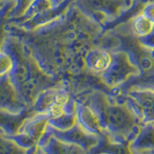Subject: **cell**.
Here are the masks:
<instances>
[{"label":"cell","instance_id":"1","mask_svg":"<svg viewBox=\"0 0 154 154\" xmlns=\"http://www.w3.org/2000/svg\"><path fill=\"white\" fill-rule=\"evenodd\" d=\"M2 49L13 58V67L8 74L27 107L46 89L60 85L59 79L47 74L24 43L16 36L6 38Z\"/></svg>","mask_w":154,"mask_h":154},{"label":"cell","instance_id":"2","mask_svg":"<svg viewBox=\"0 0 154 154\" xmlns=\"http://www.w3.org/2000/svg\"><path fill=\"white\" fill-rule=\"evenodd\" d=\"M88 105L98 116L104 131L117 140L132 141L143 125L126 103L112 102L103 94H93Z\"/></svg>","mask_w":154,"mask_h":154},{"label":"cell","instance_id":"3","mask_svg":"<svg viewBox=\"0 0 154 154\" xmlns=\"http://www.w3.org/2000/svg\"><path fill=\"white\" fill-rule=\"evenodd\" d=\"M134 0H75L79 8L101 27L110 25L131 8Z\"/></svg>","mask_w":154,"mask_h":154},{"label":"cell","instance_id":"4","mask_svg":"<svg viewBox=\"0 0 154 154\" xmlns=\"http://www.w3.org/2000/svg\"><path fill=\"white\" fill-rule=\"evenodd\" d=\"M140 73L141 69L131 54L119 50L112 52V63L100 76L106 86L117 88Z\"/></svg>","mask_w":154,"mask_h":154},{"label":"cell","instance_id":"5","mask_svg":"<svg viewBox=\"0 0 154 154\" xmlns=\"http://www.w3.org/2000/svg\"><path fill=\"white\" fill-rule=\"evenodd\" d=\"M125 103L141 124H154V88H133Z\"/></svg>","mask_w":154,"mask_h":154},{"label":"cell","instance_id":"6","mask_svg":"<svg viewBox=\"0 0 154 154\" xmlns=\"http://www.w3.org/2000/svg\"><path fill=\"white\" fill-rule=\"evenodd\" d=\"M49 118L47 113H37L23 123L17 135L8 138L24 149L38 146V143L45 131Z\"/></svg>","mask_w":154,"mask_h":154},{"label":"cell","instance_id":"7","mask_svg":"<svg viewBox=\"0 0 154 154\" xmlns=\"http://www.w3.org/2000/svg\"><path fill=\"white\" fill-rule=\"evenodd\" d=\"M51 134L58 140L66 143H74L88 152L98 142V137L88 133L76 122L75 125L66 130H57L48 125Z\"/></svg>","mask_w":154,"mask_h":154},{"label":"cell","instance_id":"8","mask_svg":"<svg viewBox=\"0 0 154 154\" xmlns=\"http://www.w3.org/2000/svg\"><path fill=\"white\" fill-rule=\"evenodd\" d=\"M74 2L75 0H65L61 4L57 5V6H53L52 8L46 10V11L42 12L40 14H38L37 17H33L30 20L14 26L18 27L19 29L24 31H32L37 28L46 26L48 24L60 19L69 11V8L74 4ZM11 25H13V24H11Z\"/></svg>","mask_w":154,"mask_h":154},{"label":"cell","instance_id":"9","mask_svg":"<svg viewBox=\"0 0 154 154\" xmlns=\"http://www.w3.org/2000/svg\"><path fill=\"white\" fill-rule=\"evenodd\" d=\"M27 106L24 104L17 88L8 74L0 77V110L20 113Z\"/></svg>","mask_w":154,"mask_h":154},{"label":"cell","instance_id":"10","mask_svg":"<svg viewBox=\"0 0 154 154\" xmlns=\"http://www.w3.org/2000/svg\"><path fill=\"white\" fill-rule=\"evenodd\" d=\"M38 146L46 154H88L84 148L77 144L63 142L55 138L50 132L48 123L45 133L38 143Z\"/></svg>","mask_w":154,"mask_h":154},{"label":"cell","instance_id":"11","mask_svg":"<svg viewBox=\"0 0 154 154\" xmlns=\"http://www.w3.org/2000/svg\"><path fill=\"white\" fill-rule=\"evenodd\" d=\"M37 114L31 107H27L20 113H11L0 110V134L6 137L17 135L23 123Z\"/></svg>","mask_w":154,"mask_h":154},{"label":"cell","instance_id":"12","mask_svg":"<svg viewBox=\"0 0 154 154\" xmlns=\"http://www.w3.org/2000/svg\"><path fill=\"white\" fill-rule=\"evenodd\" d=\"M76 101L75 114L76 122L88 133L96 137L101 136L104 133V129L101 125L98 116L88 104Z\"/></svg>","mask_w":154,"mask_h":154},{"label":"cell","instance_id":"13","mask_svg":"<svg viewBox=\"0 0 154 154\" xmlns=\"http://www.w3.org/2000/svg\"><path fill=\"white\" fill-rule=\"evenodd\" d=\"M130 142L117 140L104 131L98 137V142L90 149L88 154H135L130 148Z\"/></svg>","mask_w":154,"mask_h":154},{"label":"cell","instance_id":"14","mask_svg":"<svg viewBox=\"0 0 154 154\" xmlns=\"http://www.w3.org/2000/svg\"><path fill=\"white\" fill-rule=\"evenodd\" d=\"M112 63V52L104 47L94 46L84 57L85 67L94 74L101 75Z\"/></svg>","mask_w":154,"mask_h":154},{"label":"cell","instance_id":"15","mask_svg":"<svg viewBox=\"0 0 154 154\" xmlns=\"http://www.w3.org/2000/svg\"><path fill=\"white\" fill-rule=\"evenodd\" d=\"M130 148L135 154L154 151V124H143L132 141Z\"/></svg>","mask_w":154,"mask_h":154},{"label":"cell","instance_id":"16","mask_svg":"<svg viewBox=\"0 0 154 154\" xmlns=\"http://www.w3.org/2000/svg\"><path fill=\"white\" fill-rule=\"evenodd\" d=\"M76 101H74L69 108L56 117L49 118L48 125L57 130H66L76 124V114H75Z\"/></svg>","mask_w":154,"mask_h":154},{"label":"cell","instance_id":"17","mask_svg":"<svg viewBox=\"0 0 154 154\" xmlns=\"http://www.w3.org/2000/svg\"><path fill=\"white\" fill-rule=\"evenodd\" d=\"M131 30L138 38L149 35L154 29V23L142 14H138L131 18Z\"/></svg>","mask_w":154,"mask_h":154},{"label":"cell","instance_id":"18","mask_svg":"<svg viewBox=\"0 0 154 154\" xmlns=\"http://www.w3.org/2000/svg\"><path fill=\"white\" fill-rule=\"evenodd\" d=\"M38 146L24 149L13 140L0 134V154H34Z\"/></svg>","mask_w":154,"mask_h":154},{"label":"cell","instance_id":"19","mask_svg":"<svg viewBox=\"0 0 154 154\" xmlns=\"http://www.w3.org/2000/svg\"><path fill=\"white\" fill-rule=\"evenodd\" d=\"M14 3V2H7L4 8L0 11V51H1L2 47L4 45L6 38L9 36V31L7 29L8 24V14L10 11L13 9Z\"/></svg>","mask_w":154,"mask_h":154},{"label":"cell","instance_id":"20","mask_svg":"<svg viewBox=\"0 0 154 154\" xmlns=\"http://www.w3.org/2000/svg\"><path fill=\"white\" fill-rule=\"evenodd\" d=\"M35 0H14V7L8 14V20H12V19H16L22 17L24 13L27 11L29 6Z\"/></svg>","mask_w":154,"mask_h":154},{"label":"cell","instance_id":"21","mask_svg":"<svg viewBox=\"0 0 154 154\" xmlns=\"http://www.w3.org/2000/svg\"><path fill=\"white\" fill-rule=\"evenodd\" d=\"M13 67V58L7 51H0V77L9 74Z\"/></svg>","mask_w":154,"mask_h":154},{"label":"cell","instance_id":"22","mask_svg":"<svg viewBox=\"0 0 154 154\" xmlns=\"http://www.w3.org/2000/svg\"><path fill=\"white\" fill-rule=\"evenodd\" d=\"M139 42H140V45H143L144 48H148V49L153 50L154 49V29L146 37L139 38Z\"/></svg>","mask_w":154,"mask_h":154},{"label":"cell","instance_id":"23","mask_svg":"<svg viewBox=\"0 0 154 154\" xmlns=\"http://www.w3.org/2000/svg\"><path fill=\"white\" fill-rule=\"evenodd\" d=\"M140 14H142L143 16H144L154 23V3H147L143 5Z\"/></svg>","mask_w":154,"mask_h":154},{"label":"cell","instance_id":"24","mask_svg":"<svg viewBox=\"0 0 154 154\" xmlns=\"http://www.w3.org/2000/svg\"><path fill=\"white\" fill-rule=\"evenodd\" d=\"M147 3H154V0H134L131 8L126 12H132L134 10H138V8H140V12H141V9L143 8V5Z\"/></svg>","mask_w":154,"mask_h":154},{"label":"cell","instance_id":"25","mask_svg":"<svg viewBox=\"0 0 154 154\" xmlns=\"http://www.w3.org/2000/svg\"><path fill=\"white\" fill-rule=\"evenodd\" d=\"M50 1H51V3H52L53 6H57V5L61 4L63 1H65V0H50Z\"/></svg>","mask_w":154,"mask_h":154},{"label":"cell","instance_id":"26","mask_svg":"<svg viewBox=\"0 0 154 154\" xmlns=\"http://www.w3.org/2000/svg\"><path fill=\"white\" fill-rule=\"evenodd\" d=\"M34 154H46L45 151H43L42 150V149L41 148V147H37V149H36V151H35V153H34Z\"/></svg>","mask_w":154,"mask_h":154},{"label":"cell","instance_id":"27","mask_svg":"<svg viewBox=\"0 0 154 154\" xmlns=\"http://www.w3.org/2000/svg\"><path fill=\"white\" fill-rule=\"evenodd\" d=\"M6 3L7 2H5L4 0H0V11H1V10L4 8V6L6 5Z\"/></svg>","mask_w":154,"mask_h":154},{"label":"cell","instance_id":"28","mask_svg":"<svg viewBox=\"0 0 154 154\" xmlns=\"http://www.w3.org/2000/svg\"><path fill=\"white\" fill-rule=\"evenodd\" d=\"M140 154H154V152H143V153H140Z\"/></svg>","mask_w":154,"mask_h":154},{"label":"cell","instance_id":"29","mask_svg":"<svg viewBox=\"0 0 154 154\" xmlns=\"http://www.w3.org/2000/svg\"><path fill=\"white\" fill-rule=\"evenodd\" d=\"M5 2H14V0H4Z\"/></svg>","mask_w":154,"mask_h":154},{"label":"cell","instance_id":"30","mask_svg":"<svg viewBox=\"0 0 154 154\" xmlns=\"http://www.w3.org/2000/svg\"><path fill=\"white\" fill-rule=\"evenodd\" d=\"M152 152H154V151H152Z\"/></svg>","mask_w":154,"mask_h":154}]
</instances>
